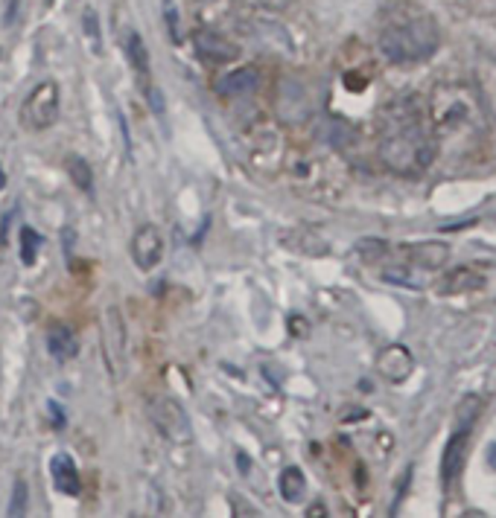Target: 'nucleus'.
Returning <instances> with one entry per match:
<instances>
[{
	"mask_svg": "<svg viewBox=\"0 0 496 518\" xmlns=\"http://www.w3.org/2000/svg\"><path fill=\"white\" fill-rule=\"evenodd\" d=\"M403 250V262L385 269V279L406 288H423L430 286V279L444 269L450 259V248L441 242H418V245H406Z\"/></svg>",
	"mask_w": 496,
	"mask_h": 518,
	"instance_id": "nucleus-4",
	"label": "nucleus"
},
{
	"mask_svg": "<svg viewBox=\"0 0 496 518\" xmlns=\"http://www.w3.org/2000/svg\"><path fill=\"white\" fill-rule=\"evenodd\" d=\"M481 286V277L471 269H456L444 274V283H441V291L447 294H461V291H471V288H479Z\"/></svg>",
	"mask_w": 496,
	"mask_h": 518,
	"instance_id": "nucleus-16",
	"label": "nucleus"
},
{
	"mask_svg": "<svg viewBox=\"0 0 496 518\" xmlns=\"http://www.w3.org/2000/svg\"><path fill=\"white\" fill-rule=\"evenodd\" d=\"M67 175L74 178V184L82 190V192H91L94 190V172L85 158L79 155H71V161H67Z\"/></svg>",
	"mask_w": 496,
	"mask_h": 518,
	"instance_id": "nucleus-18",
	"label": "nucleus"
},
{
	"mask_svg": "<svg viewBox=\"0 0 496 518\" xmlns=\"http://www.w3.org/2000/svg\"><path fill=\"white\" fill-rule=\"evenodd\" d=\"M304 489H307L304 472H301L298 466H289V469L281 472V495H283V501H289V503L301 501V498H304Z\"/></svg>",
	"mask_w": 496,
	"mask_h": 518,
	"instance_id": "nucleus-17",
	"label": "nucleus"
},
{
	"mask_svg": "<svg viewBox=\"0 0 496 518\" xmlns=\"http://www.w3.org/2000/svg\"><path fill=\"white\" fill-rule=\"evenodd\" d=\"M164 257V239H161V230L155 225H141L132 236V259L137 269H155Z\"/></svg>",
	"mask_w": 496,
	"mask_h": 518,
	"instance_id": "nucleus-7",
	"label": "nucleus"
},
{
	"mask_svg": "<svg viewBox=\"0 0 496 518\" xmlns=\"http://www.w3.org/2000/svg\"><path fill=\"white\" fill-rule=\"evenodd\" d=\"M196 50L202 59H213V62H231V59H237V53H240V47H233L231 41H225L223 35H216L211 30H202L196 35Z\"/></svg>",
	"mask_w": 496,
	"mask_h": 518,
	"instance_id": "nucleus-13",
	"label": "nucleus"
},
{
	"mask_svg": "<svg viewBox=\"0 0 496 518\" xmlns=\"http://www.w3.org/2000/svg\"><path fill=\"white\" fill-rule=\"evenodd\" d=\"M123 341H126V332H123V315L117 306H112V309L105 312V353H108V364H112V370L117 373V367L123 364V353H126V347H123Z\"/></svg>",
	"mask_w": 496,
	"mask_h": 518,
	"instance_id": "nucleus-10",
	"label": "nucleus"
},
{
	"mask_svg": "<svg viewBox=\"0 0 496 518\" xmlns=\"http://www.w3.org/2000/svg\"><path fill=\"white\" fill-rule=\"evenodd\" d=\"M26 501H30V486H26L24 478L15 481V489H12V501H9V515L18 518L26 513Z\"/></svg>",
	"mask_w": 496,
	"mask_h": 518,
	"instance_id": "nucleus-21",
	"label": "nucleus"
},
{
	"mask_svg": "<svg viewBox=\"0 0 496 518\" xmlns=\"http://www.w3.org/2000/svg\"><path fill=\"white\" fill-rule=\"evenodd\" d=\"M149 419L153 425L167 437L170 443H190L193 440V425L184 411V405L173 396H155L149 399Z\"/></svg>",
	"mask_w": 496,
	"mask_h": 518,
	"instance_id": "nucleus-5",
	"label": "nucleus"
},
{
	"mask_svg": "<svg viewBox=\"0 0 496 518\" xmlns=\"http://www.w3.org/2000/svg\"><path fill=\"white\" fill-rule=\"evenodd\" d=\"M441 47L438 21L421 6L403 4L385 18L380 30V50L394 64H421L432 59Z\"/></svg>",
	"mask_w": 496,
	"mask_h": 518,
	"instance_id": "nucleus-3",
	"label": "nucleus"
},
{
	"mask_svg": "<svg viewBox=\"0 0 496 518\" xmlns=\"http://www.w3.org/2000/svg\"><path fill=\"white\" fill-rule=\"evenodd\" d=\"M85 30H88V35L94 38V41H100V24H96V15L88 9L85 12Z\"/></svg>",
	"mask_w": 496,
	"mask_h": 518,
	"instance_id": "nucleus-22",
	"label": "nucleus"
},
{
	"mask_svg": "<svg viewBox=\"0 0 496 518\" xmlns=\"http://www.w3.org/2000/svg\"><path fill=\"white\" fill-rule=\"evenodd\" d=\"M50 478H53V484H56L59 493H64V495H79V489H82V486H79V469H76V464H74L71 454L59 452V454L50 457Z\"/></svg>",
	"mask_w": 496,
	"mask_h": 518,
	"instance_id": "nucleus-11",
	"label": "nucleus"
},
{
	"mask_svg": "<svg viewBox=\"0 0 496 518\" xmlns=\"http://www.w3.org/2000/svg\"><path fill=\"white\" fill-rule=\"evenodd\" d=\"M6 187V172H4V166H0V190Z\"/></svg>",
	"mask_w": 496,
	"mask_h": 518,
	"instance_id": "nucleus-25",
	"label": "nucleus"
},
{
	"mask_svg": "<svg viewBox=\"0 0 496 518\" xmlns=\"http://www.w3.org/2000/svg\"><path fill=\"white\" fill-rule=\"evenodd\" d=\"M38 248H41V236H38L30 225H24V228H21V262H24V265H35Z\"/></svg>",
	"mask_w": 496,
	"mask_h": 518,
	"instance_id": "nucleus-20",
	"label": "nucleus"
},
{
	"mask_svg": "<svg viewBox=\"0 0 496 518\" xmlns=\"http://www.w3.org/2000/svg\"><path fill=\"white\" fill-rule=\"evenodd\" d=\"M47 353L56 361H71L79 353V344H76L74 329L64 327V324H53L47 329Z\"/></svg>",
	"mask_w": 496,
	"mask_h": 518,
	"instance_id": "nucleus-14",
	"label": "nucleus"
},
{
	"mask_svg": "<svg viewBox=\"0 0 496 518\" xmlns=\"http://www.w3.org/2000/svg\"><path fill=\"white\" fill-rule=\"evenodd\" d=\"M380 161L401 178H421L438 158L426 103L415 93L397 96L380 111Z\"/></svg>",
	"mask_w": 496,
	"mask_h": 518,
	"instance_id": "nucleus-1",
	"label": "nucleus"
},
{
	"mask_svg": "<svg viewBox=\"0 0 496 518\" xmlns=\"http://www.w3.org/2000/svg\"><path fill=\"white\" fill-rule=\"evenodd\" d=\"M471 431L473 428L456 425V434H452L450 443H447L444 457H441V481H444V486H452V481L461 474L464 457H467V445H471Z\"/></svg>",
	"mask_w": 496,
	"mask_h": 518,
	"instance_id": "nucleus-8",
	"label": "nucleus"
},
{
	"mask_svg": "<svg viewBox=\"0 0 496 518\" xmlns=\"http://www.w3.org/2000/svg\"><path fill=\"white\" fill-rule=\"evenodd\" d=\"M257 88H260V73L252 67H240L219 79V93L225 96H245V93H254Z\"/></svg>",
	"mask_w": 496,
	"mask_h": 518,
	"instance_id": "nucleus-15",
	"label": "nucleus"
},
{
	"mask_svg": "<svg viewBox=\"0 0 496 518\" xmlns=\"http://www.w3.org/2000/svg\"><path fill=\"white\" fill-rule=\"evenodd\" d=\"M488 454H491V469H496V443L488 449Z\"/></svg>",
	"mask_w": 496,
	"mask_h": 518,
	"instance_id": "nucleus-24",
	"label": "nucleus"
},
{
	"mask_svg": "<svg viewBox=\"0 0 496 518\" xmlns=\"http://www.w3.org/2000/svg\"><path fill=\"white\" fill-rule=\"evenodd\" d=\"M426 111H430L438 155L456 163H467L485 151L488 114L481 108L476 88L444 82L432 91Z\"/></svg>",
	"mask_w": 496,
	"mask_h": 518,
	"instance_id": "nucleus-2",
	"label": "nucleus"
},
{
	"mask_svg": "<svg viewBox=\"0 0 496 518\" xmlns=\"http://www.w3.org/2000/svg\"><path fill=\"white\" fill-rule=\"evenodd\" d=\"M126 53H129V59L134 64V70L141 76H149V53L144 47V38L137 35V33H129L126 35Z\"/></svg>",
	"mask_w": 496,
	"mask_h": 518,
	"instance_id": "nucleus-19",
	"label": "nucleus"
},
{
	"mask_svg": "<svg viewBox=\"0 0 496 518\" xmlns=\"http://www.w3.org/2000/svg\"><path fill=\"white\" fill-rule=\"evenodd\" d=\"M47 408H50V414H53V423H56V425L62 428V425H64V411H62V405H59V402H50Z\"/></svg>",
	"mask_w": 496,
	"mask_h": 518,
	"instance_id": "nucleus-23",
	"label": "nucleus"
},
{
	"mask_svg": "<svg viewBox=\"0 0 496 518\" xmlns=\"http://www.w3.org/2000/svg\"><path fill=\"white\" fill-rule=\"evenodd\" d=\"M377 370H380L389 382L401 385V382L409 379L412 370H415V358H412V353H409L403 344H392V347L380 349Z\"/></svg>",
	"mask_w": 496,
	"mask_h": 518,
	"instance_id": "nucleus-9",
	"label": "nucleus"
},
{
	"mask_svg": "<svg viewBox=\"0 0 496 518\" xmlns=\"http://www.w3.org/2000/svg\"><path fill=\"white\" fill-rule=\"evenodd\" d=\"M59 120V85L56 82H41L35 91L24 100L21 122L30 132H45Z\"/></svg>",
	"mask_w": 496,
	"mask_h": 518,
	"instance_id": "nucleus-6",
	"label": "nucleus"
},
{
	"mask_svg": "<svg viewBox=\"0 0 496 518\" xmlns=\"http://www.w3.org/2000/svg\"><path fill=\"white\" fill-rule=\"evenodd\" d=\"M476 93L488 114V122L496 125V62L485 59L476 64Z\"/></svg>",
	"mask_w": 496,
	"mask_h": 518,
	"instance_id": "nucleus-12",
	"label": "nucleus"
}]
</instances>
